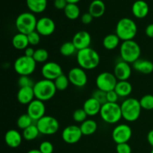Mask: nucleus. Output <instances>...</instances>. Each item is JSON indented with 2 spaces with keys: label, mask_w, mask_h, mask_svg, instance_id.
<instances>
[{
  "label": "nucleus",
  "mask_w": 153,
  "mask_h": 153,
  "mask_svg": "<svg viewBox=\"0 0 153 153\" xmlns=\"http://www.w3.org/2000/svg\"><path fill=\"white\" fill-rule=\"evenodd\" d=\"M55 30V23L51 18L43 16L37 19L36 31L40 36L47 37L54 33Z\"/></svg>",
  "instance_id": "nucleus-16"
},
{
  "label": "nucleus",
  "mask_w": 153,
  "mask_h": 153,
  "mask_svg": "<svg viewBox=\"0 0 153 153\" xmlns=\"http://www.w3.org/2000/svg\"><path fill=\"white\" fill-rule=\"evenodd\" d=\"M88 117V114L85 111L83 108H79L75 111L73 114V118L75 122L82 123L85 122Z\"/></svg>",
  "instance_id": "nucleus-37"
},
{
  "label": "nucleus",
  "mask_w": 153,
  "mask_h": 153,
  "mask_svg": "<svg viewBox=\"0 0 153 153\" xmlns=\"http://www.w3.org/2000/svg\"><path fill=\"white\" fill-rule=\"evenodd\" d=\"M114 91L120 97H128L132 92V85L128 81H118Z\"/></svg>",
  "instance_id": "nucleus-26"
},
{
  "label": "nucleus",
  "mask_w": 153,
  "mask_h": 153,
  "mask_svg": "<svg viewBox=\"0 0 153 153\" xmlns=\"http://www.w3.org/2000/svg\"><path fill=\"white\" fill-rule=\"evenodd\" d=\"M33 89H34L35 99L42 102L50 100L51 99L53 98L57 91L53 81L45 79L35 82Z\"/></svg>",
  "instance_id": "nucleus-3"
},
{
  "label": "nucleus",
  "mask_w": 153,
  "mask_h": 153,
  "mask_svg": "<svg viewBox=\"0 0 153 153\" xmlns=\"http://www.w3.org/2000/svg\"><path fill=\"white\" fill-rule=\"evenodd\" d=\"M114 75L118 81H128L131 75V67L128 63L120 61L114 68Z\"/></svg>",
  "instance_id": "nucleus-17"
},
{
  "label": "nucleus",
  "mask_w": 153,
  "mask_h": 153,
  "mask_svg": "<svg viewBox=\"0 0 153 153\" xmlns=\"http://www.w3.org/2000/svg\"><path fill=\"white\" fill-rule=\"evenodd\" d=\"M100 114L108 124H116L123 118L121 107L118 103L107 102L102 105Z\"/></svg>",
  "instance_id": "nucleus-7"
},
{
  "label": "nucleus",
  "mask_w": 153,
  "mask_h": 153,
  "mask_svg": "<svg viewBox=\"0 0 153 153\" xmlns=\"http://www.w3.org/2000/svg\"><path fill=\"white\" fill-rule=\"evenodd\" d=\"M140 104L142 109L150 111L153 109V95L146 94L141 97L140 100Z\"/></svg>",
  "instance_id": "nucleus-36"
},
{
  "label": "nucleus",
  "mask_w": 153,
  "mask_h": 153,
  "mask_svg": "<svg viewBox=\"0 0 153 153\" xmlns=\"http://www.w3.org/2000/svg\"><path fill=\"white\" fill-rule=\"evenodd\" d=\"M28 43L31 46H37L39 44L40 41V34L37 31L30 33L28 35Z\"/></svg>",
  "instance_id": "nucleus-41"
},
{
  "label": "nucleus",
  "mask_w": 153,
  "mask_h": 153,
  "mask_svg": "<svg viewBox=\"0 0 153 153\" xmlns=\"http://www.w3.org/2000/svg\"><path fill=\"white\" fill-rule=\"evenodd\" d=\"M79 127H80L83 135H91L97 131V123L94 120L87 119L85 122L81 123V126Z\"/></svg>",
  "instance_id": "nucleus-29"
},
{
  "label": "nucleus",
  "mask_w": 153,
  "mask_h": 153,
  "mask_svg": "<svg viewBox=\"0 0 153 153\" xmlns=\"http://www.w3.org/2000/svg\"><path fill=\"white\" fill-rule=\"evenodd\" d=\"M145 33L148 37L153 38V23L149 24L146 26V29H145Z\"/></svg>",
  "instance_id": "nucleus-46"
},
{
  "label": "nucleus",
  "mask_w": 153,
  "mask_h": 153,
  "mask_svg": "<svg viewBox=\"0 0 153 153\" xmlns=\"http://www.w3.org/2000/svg\"><path fill=\"white\" fill-rule=\"evenodd\" d=\"M72 42L78 51L90 47L91 43V36L88 31H79L73 36Z\"/></svg>",
  "instance_id": "nucleus-18"
},
{
  "label": "nucleus",
  "mask_w": 153,
  "mask_h": 153,
  "mask_svg": "<svg viewBox=\"0 0 153 153\" xmlns=\"http://www.w3.org/2000/svg\"><path fill=\"white\" fill-rule=\"evenodd\" d=\"M137 24L133 19L130 18H122L117 23L115 34L122 41L133 40L137 35Z\"/></svg>",
  "instance_id": "nucleus-2"
},
{
  "label": "nucleus",
  "mask_w": 153,
  "mask_h": 153,
  "mask_svg": "<svg viewBox=\"0 0 153 153\" xmlns=\"http://www.w3.org/2000/svg\"><path fill=\"white\" fill-rule=\"evenodd\" d=\"M67 0H55L54 1V6L58 10H64L67 5Z\"/></svg>",
  "instance_id": "nucleus-45"
},
{
  "label": "nucleus",
  "mask_w": 153,
  "mask_h": 153,
  "mask_svg": "<svg viewBox=\"0 0 153 153\" xmlns=\"http://www.w3.org/2000/svg\"><path fill=\"white\" fill-rule=\"evenodd\" d=\"M77 63L85 70H91L97 68L100 63V56L98 52L91 47L77 52Z\"/></svg>",
  "instance_id": "nucleus-1"
},
{
  "label": "nucleus",
  "mask_w": 153,
  "mask_h": 153,
  "mask_svg": "<svg viewBox=\"0 0 153 153\" xmlns=\"http://www.w3.org/2000/svg\"><path fill=\"white\" fill-rule=\"evenodd\" d=\"M105 11V5L102 0H94L90 4L88 12L94 18H100Z\"/></svg>",
  "instance_id": "nucleus-24"
},
{
  "label": "nucleus",
  "mask_w": 153,
  "mask_h": 153,
  "mask_svg": "<svg viewBox=\"0 0 153 153\" xmlns=\"http://www.w3.org/2000/svg\"><path fill=\"white\" fill-rule=\"evenodd\" d=\"M118 80L114 73L109 72H102L97 76L96 79V85L97 89L105 92L114 91L116 87Z\"/></svg>",
  "instance_id": "nucleus-10"
},
{
  "label": "nucleus",
  "mask_w": 153,
  "mask_h": 153,
  "mask_svg": "<svg viewBox=\"0 0 153 153\" xmlns=\"http://www.w3.org/2000/svg\"><path fill=\"white\" fill-rule=\"evenodd\" d=\"M36 64L37 62L34 61V58L22 55L15 60L13 63V69L19 76H30L35 71Z\"/></svg>",
  "instance_id": "nucleus-8"
},
{
  "label": "nucleus",
  "mask_w": 153,
  "mask_h": 153,
  "mask_svg": "<svg viewBox=\"0 0 153 153\" xmlns=\"http://www.w3.org/2000/svg\"><path fill=\"white\" fill-rule=\"evenodd\" d=\"M41 74L43 79L55 81L57 78L64 73L60 64L53 61H48L45 63L42 67Z\"/></svg>",
  "instance_id": "nucleus-13"
},
{
  "label": "nucleus",
  "mask_w": 153,
  "mask_h": 153,
  "mask_svg": "<svg viewBox=\"0 0 153 153\" xmlns=\"http://www.w3.org/2000/svg\"><path fill=\"white\" fill-rule=\"evenodd\" d=\"M141 49L138 43L134 40L123 41L120 46V54L122 61L133 64L140 57Z\"/></svg>",
  "instance_id": "nucleus-5"
},
{
  "label": "nucleus",
  "mask_w": 153,
  "mask_h": 153,
  "mask_svg": "<svg viewBox=\"0 0 153 153\" xmlns=\"http://www.w3.org/2000/svg\"><path fill=\"white\" fill-rule=\"evenodd\" d=\"M64 14L67 19L75 20L80 16V9L77 4H67V7L64 10Z\"/></svg>",
  "instance_id": "nucleus-30"
},
{
  "label": "nucleus",
  "mask_w": 153,
  "mask_h": 153,
  "mask_svg": "<svg viewBox=\"0 0 153 153\" xmlns=\"http://www.w3.org/2000/svg\"><path fill=\"white\" fill-rule=\"evenodd\" d=\"M36 126L40 134L44 135H52L59 130V123L58 120L52 116H46L36 122Z\"/></svg>",
  "instance_id": "nucleus-9"
},
{
  "label": "nucleus",
  "mask_w": 153,
  "mask_h": 153,
  "mask_svg": "<svg viewBox=\"0 0 153 153\" xmlns=\"http://www.w3.org/2000/svg\"><path fill=\"white\" fill-rule=\"evenodd\" d=\"M147 141L153 148V129L150 130L147 134Z\"/></svg>",
  "instance_id": "nucleus-48"
},
{
  "label": "nucleus",
  "mask_w": 153,
  "mask_h": 153,
  "mask_svg": "<svg viewBox=\"0 0 153 153\" xmlns=\"http://www.w3.org/2000/svg\"><path fill=\"white\" fill-rule=\"evenodd\" d=\"M37 19L31 12H24L16 17L15 25L18 32L28 35L36 31Z\"/></svg>",
  "instance_id": "nucleus-6"
},
{
  "label": "nucleus",
  "mask_w": 153,
  "mask_h": 153,
  "mask_svg": "<svg viewBox=\"0 0 153 153\" xmlns=\"http://www.w3.org/2000/svg\"><path fill=\"white\" fill-rule=\"evenodd\" d=\"M22 140V134L17 130L10 129L4 134V142L10 148H17L20 146Z\"/></svg>",
  "instance_id": "nucleus-19"
},
{
  "label": "nucleus",
  "mask_w": 153,
  "mask_h": 153,
  "mask_svg": "<svg viewBox=\"0 0 153 153\" xmlns=\"http://www.w3.org/2000/svg\"><path fill=\"white\" fill-rule=\"evenodd\" d=\"M33 58L37 63L46 62L49 58V52L45 49H42V48L37 49L34 52Z\"/></svg>",
  "instance_id": "nucleus-35"
},
{
  "label": "nucleus",
  "mask_w": 153,
  "mask_h": 153,
  "mask_svg": "<svg viewBox=\"0 0 153 153\" xmlns=\"http://www.w3.org/2000/svg\"><path fill=\"white\" fill-rule=\"evenodd\" d=\"M102 105L94 97H90L84 102L83 108L88 116L94 117L100 113Z\"/></svg>",
  "instance_id": "nucleus-22"
},
{
  "label": "nucleus",
  "mask_w": 153,
  "mask_h": 153,
  "mask_svg": "<svg viewBox=\"0 0 153 153\" xmlns=\"http://www.w3.org/2000/svg\"><path fill=\"white\" fill-rule=\"evenodd\" d=\"M38 149L42 153H53L54 146L50 141L45 140L40 143Z\"/></svg>",
  "instance_id": "nucleus-40"
},
{
  "label": "nucleus",
  "mask_w": 153,
  "mask_h": 153,
  "mask_svg": "<svg viewBox=\"0 0 153 153\" xmlns=\"http://www.w3.org/2000/svg\"><path fill=\"white\" fill-rule=\"evenodd\" d=\"M27 153H42V152H40L39 149H31V150H29Z\"/></svg>",
  "instance_id": "nucleus-50"
},
{
  "label": "nucleus",
  "mask_w": 153,
  "mask_h": 153,
  "mask_svg": "<svg viewBox=\"0 0 153 153\" xmlns=\"http://www.w3.org/2000/svg\"><path fill=\"white\" fill-rule=\"evenodd\" d=\"M40 134V133L36 124H32L29 127H28V128L22 131V137L25 140L31 141V140H35Z\"/></svg>",
  "instance_id": "nucleus-31"
},
{
  "label": "nucleus",
  "mask_w": 153,
  "mask_h": 153,
  "mask_svg": "<svg viewBox=\"0 0 153 153\" xmlns=\"http://www.w3.org/2000/svg\"><path fill=\"white\" fill-rule=\"evenodd\" d=\"M93 19H94V17H93L92 15L89 12H88V13H85L82 15V17H81V21L85 25H89L90 23L92 22Z\"/></svg>",
  "instance_id": "nucleus-44"
},
{
  "label": "nucleus",
  "mask_w": 153,
  "mask_h": 153,
  "mask_svg": "<svg viewBox=\"0 0 153 153\" xmlns=\"http://www.w3.org/2000/svg\"><path fill=\"white\" fill-rule=\"evenodd\" d=\"M16 98L18 102L22 105H27L31 102L35 100L33 87H25V88H19L16 94Z\"/></svg>",
  "instance_id": "nucleus-20"
},
{
  "label": "nucleus",
  "mask_w": 153,
  "mask_h": 153,
  "mask_svg": "<svg viewBox=\"0 0 153 153\" xmlns=\"http://www.w3.org/2000/svg\"><path fill=\"white\" fill-rule=\"evenodd\" d=\"M132 64L134 70L142 74H150L153 72V63L149 60L139 58Z\"/></svg>",
  "instance_id": "nucleus-23"
},
{
  "label": "nucleus",
  "mask_w": 153,
  "mask_h": 153,
  "mask_svg": "<svg viewBox=\"0 0 153 153\" xmlns=\"http://www.w3.org/2000/svg\"><path fill=\"white\" fill-rule=\"evenodd\" d=\"M54 84L55 85L57 91H64L68 88L69 84L70 83V80L68 79V76H65L64 74H62L59 77L57 78L55 81H53Z\"/></svg>",
  "instance_id": "nucleus-34"
},
{
  "label": "nucleus",
  "mask_w": 153,
  "mask_h": 153,
  "mask_svg": "<svg viewBox=\"0 0 153 153\" xmlns=\"http://www.w3.org/2000/svg\"><path fill=\"white\" fill-rule=\"evenodd\" d=\"M92 97H94V98L96 99L99 102L101 103L102 105L108 102L107 93L105 92V91H101V90L97 89L96 90V91H94L92 94Z\"/></svg>",
  "instance_id": "nucleus-38"
},
{
  "label": "nucleus",
  "mask_w": 153,
  "mask_h": 153,
  "mask_svg": "<svg viewBox=\"0 0 153 153\" xmlns=\"http://www.w3.org/2000/svg\"><path fill=\"white\" fill-rule=\"evenodd\" d=\"M17 84L19 88H25V87H34L35 82H33L29 76H19L18 79Z\"/></svg>",
  "instance_id": "nucleus-39"
},
{
  "label": "nucleus",
  "mask_w": 153,
  "mask_h": 153,
  "mask_svg": "<svg viewBox=\"0 0 153 153\" xmlns=\"http://www.w3.org/2000/svg\"><path fill=\"white\" fill-rule=\"evenodd\" d=\"M26 4L33 13H40L46 10L47 0H26Z\"/></svg>",
  "instance_id": "nucleus-27"
},
{
  "label": "nucleus",
  "mask_w": 153,
  "mask_h": 153,
  "mask_svg": "<svg viewBox=\"0 0 153 153\" xmlns=\"http://www.w3.org/2000/svg\"><path fill=\"white\" fill-rule=\"evenodd\" d=\"M82 132L80 127L76 125H70L64 128L61 133L62 140L68 144H75L81 140Z\"/></svg>",
  "instance_id": "nucleus-14"
},
{
  "label": "nucleus",
  "mask_w": 153,
  "mask_h": 153,
  "mask_svg": "<svg viewBox=\"0 0 153 153\" xmlns=\"http://www.w3.org/2000/svg\"><path fill=\"white\" fill-rule=\"evenodd\" d=\"M133 15L137 19H143L148 15L149 7L147 3L143 0H137L134 1L131 7Z\"/></svg>",
  "instance_id": "nucleus-21"
},
{
  "label": "nucleus",
  "mask_w": 153,
  "mask_h": 153,
  "mask_svg": "<svg viewBox=\"0 0 153 153\" xmlns=\"http://www.w3.org/2000/svg\"><path fill=\"white\" fill-rule=\"evenodd\" d=\"M45 113H46V107L44 102L40 100L35 99L28 105L27 114L31 117L34 122H37L43 117H44Z\"/></svg>",
  "instance_id": "nucleus-15"
},
{
  "label": "nucleus",
  "mask_w": 153,
  "mask_h": 153,
  "mask_svg": "<svg viewBox=\"0 0 153 153\" xmlns=\"http://www.w3.org/2000/svg\"><path fill=\"white\" fill-rule=\"evenodd\" d=\"M67 1L69 4H77L80 1V0H67Z\"/></svg>",
  "instance_id": "nucleus-49"
},
{
  "label": "nucleus",
  "mask_w": 153,
  "mask_h": 153,
  "mask_svg": "<svg viewBox=\"0 0 153 153\" xmlns=\"http://www.w3.org/2000/svg\"><path fill=\"white\" fill-rule=\"evenodd\" d=\"M150 153H153V148H152V151H151V152Z\"/></svg>",
  "instance_id": "nucleus-51"
},
{
  "label": "nucleus",
  "mask_w": 153,
  "mask_h": 153,
  "mask_svg": "<svg viewBox=\"0 0 153 153\" xmlns=\"http://www.w3.org/2000/svg\"><path fill=\"white\" fill-rule=\"evenodd\" d=\"M34 52H35V50H34V49H33L32 47H30V46H28V47L26 48V49L24 50V52H25V56H28V57H31V58H33V55H34Z\"/></svg>",
  "instance_id": "nucleus-47"
},
{
  "label": "nucleus",
  "mask_w": 153,
  "mask_h": 153,
  "mask_svg": "<svg viewBox=\"0 0 153 153\" xmlns=\"http://www.w3.org/2000/svg\"><path fill=\"white\" fill-rule=\"evenodd\" d=\"M119 96L116 93V91H111L107 92V101L108 102H111V103H117V100L119 99Z\"/></svg>",
  "instance_id": "nucleus-43"
},
{
  "label": "nucleus",
  "mask_w": 153,
  "mask_h": 153,
  "mask_svg": "<svg viewBox=\"0 0 153 153\" xmlns=\"http://www.w3.org/2000/svg\"><path fill=\"white\" fill-rule=\"evenodd\" d=\"M34 121L31 119V117L26 113L20 115L18 117L17 121H16V125H17L18 128H20V129H22L23 131L24 129H25L28 127H29L30 126L34 124Z\"/></svg>",
  "instance_id": "nucleus-33"
},
{
  "label": "nucleus",
  "mask_w": 153,
  "mask_h": 153,
  "mask_svg": "<svg viewBox=\"0 0 153 153\" xmlns=\"http://www.w3.org/2000/svg\"><path fill=\"white\" fill-rule=\"evenodd\" d=\"M67 76L70 83L77 88H83L88 83L86 72L80 67H73L70 70Z\"/></svg>",
  "instance_id": "nucleus-12"
},
{
  "label": "nucleus",
  "mask_w": 153,
  "mask_h": 153,
  "mask_svg": "<svg viewBox=\"0 0 153 153\" xmlns=\"http://www.w3.org/2000/svg\"><path fill=\"white\" fill-rule=\"evenodd\" d=\"M122 117L127 122H134L140 117L141 106L140 101L135 98H127L120 105Z\"/></svg>",
  "instance_id": "nucleus-4"
},
{
  "label": "nucleus",
  "mask_w": 153,
  "mask_h": 153,
  "mask_svg": "<svg viewBox=\"0 0 153 153\" xmlns=\"http://www.w3.org/2000/svg\"><path fill=\"white\" fill-rule=\"evenodd\" d=\"M120 41V39L116 34H109L103 39L102 45L107 50H114L118 47Z\"/></svg>",
  "instance_id": "nucleus-28"
},
{
  "label": "nucleus",
  "mask_w": 153,
  "mask_h": 153,
  "mask_svg": "<svg viewBox=\"0 0 153 153\" xmlns=\"http://www.w3.org/2000/svg\"><path fill=\"white\" fill-rule=\"evenodd\" d=\"M132 136V130L126 124H120L114 127L112 131V138L117 144L128 143Z\"/></svg>",
  "instance_id": "nucleus-11"
},
{
  "label": "nucleus",
  "mask_w": 153,
  "mask_h": 153,
  "mask_svg": "<svg viewBox=\"0 0 153 153\" xmlns=\"http://www.w3.org/2000/svg\"><path fill=\"white\" fill-rule=\"evenodd\" d=\"M78 50L72 41H67L63 43L60 47V53L64 57H69L74 55Z\"/></svg>",
  "instance_id": "nucleus-32"
},
{
  "label": "nucleus",
  "mask_w": 153,
  "mask_h": 153,
  "mask_svg": "<svg viewBox=\"0 0 153 153\" xmlns=\"http://www.w3.org/2000/svg\"><path fill=\"white\" fill-rule=\"evenodd\" d=\"M12 45L17 50H25L29 46L28 36L18 32L12 38Z\"/></svg>",
  "instance_id": "nucleus-25"
},
{
  "label": "nucleus",
  "mask_w": 153,
  "mask_h": 153,
  "mask_svg": "<svg viewBox=\"0 0 153 153\" xmlns=\"http://www.w3.org/2000/svg\"><path fill=\"white\" fill-rule=\"evenodd\" d=\"M117 153H131V148L128 143L117 144Z\"/></svg>",
  "instance_id": "nucleus-42"
}]
</instances>
